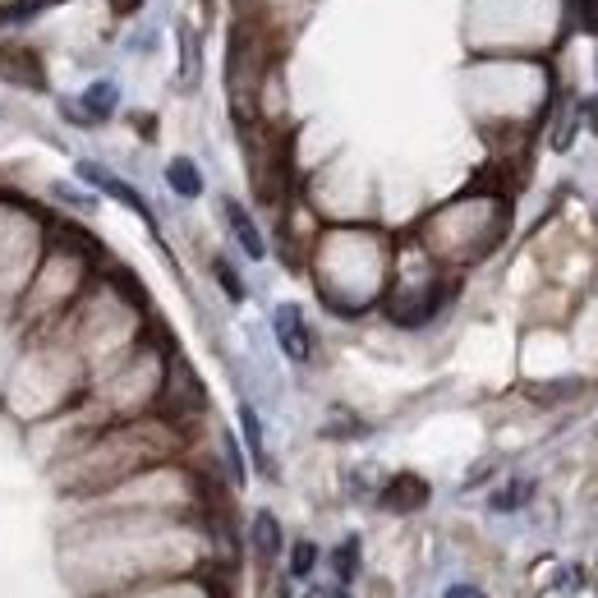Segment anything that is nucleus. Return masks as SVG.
Returning a JSON list of instances; mask_svg holds the SVG:
<instances>
[{"label":"nucleus","instance_id":"obj_1","mask_svg":"<svg viewBox=\"0 0 598 598\" xmlns=\"http://www.w3.org/2000/svg\"><path fill=\"white\" fill-rule=\"evenodd\" d=\"M79 180H83V184H92V189H102V194H107V199L124 203V207H130V212H139V216H143V222L152 226V207H148V199L139 194V189H134V184H124L120 175H111L107 166H98V162H79Z\"/></svg>","mask_w":598,"mask_h":598},{"label":"nucleus","instance_id":"obj_2","mask_svg":"<svg viewBox=\"0 0 598 598\" xmlns=\"http://www.w3.org/2000/svg\"><path fill=\"white\" fill-rule=\"evenodd\" d=\"M272 332H276V341H281V351H286L295 364H304V359L313 355V336H308L304 313H300L295 304H281V308L272 313Z\"/></svg>","mask_w":598,"mask_h":598},{"label":"nucleus","instance_id":"obj_3","mask_svg":"<svg viewBox=\"0 0 598 598\" xmlns=\"http://www.w3.org/2000/svg\"><path fill=\"white\" fill-rule=\"evenodd\" d=\"M437 304H443V291H437V286H424L415 295H401V300H392V323L419 327V323H428L437 313Z\"/></svg>","mask_w":598,"mask_h":598},{"label":"nucleus","instance_id":"obj_4","mask_svg":"<svg viewBox=\"0 0 598 598\" xmlns=\"http://www.w3.org/2000/svg\"><path fill=\"white\" fill-rule=\"evenodd\" d=\"M428 501V484L419 475H396L387 488H383V507L396 511V516H411Z\"/></svg>","mask_w":598,"mask_h":598},{"label":"nucleus","instance_id":"obj_5","mask_svg":"<svg viewBox=\"0 0 598 598\" xmlns=\"http://www.w3.org/2000/svg\"><path fill=\"white\" fill-rule=\"evenodd\" d=\"M79 120H88V124H102V120H111L115 115V107H120V88L111 83V79H98V83H88L83 88V98H79Z\"/></svg>","mask_w":598,"mask_h":598},{"label":"nucleus","instance_id":"obj_6","mask_svg":"<svg viewBox=\"0 0 598 598\" xmlns=\"http://www.w3.org/2000/svg\"><path fill=\"white\" fill-rule=\"evenodd\" d=\"M222 212H226V226H231V235L240 240L244 254H249V259H263V254H267V244H263V235H259V226H254V216H249L235 199H226Z\"/></svg>","mask_w":598,"mask_h":598},{"label":"nucleus","instance_id":"obj_7","mask_svg":"<svg viewBox=\"0 0 598 598\" xmlns=\"http://www.w3.org/2000/svg\"><path fill=\"white\" fill-rule=\"evenodd\" d=\"M166 184L175 189L180 199H199L203 194V175H199V166L189 162V156H175V162L166 166Z\"/></svg>","mask_w":598,"mask_h":598},{"label":"nucleus","instance_id":"obj_8","mask_svg":"<svg viewBox=\"0 0 598 598\" xmlns=\"http://www.w3.org/2000/svg\"><path fill=\"white\" fill-rule=\"evenodd\" d=\"M254 548H259L263 561H272V557L281 553V525H276L272 511H259V516H254Z\"/></svg>","mask_w":598,"mask_h":598},{"label":"nucleus","instance_id":"obj_9","mask_svg":"<svg viewBox=\"0 0 598 598\" xmlns=\"http://www.w3.org/2000/svg\"><path fill=\"white\" fill-rule=\"evenodd\" d=\"M180 47H184V70H180V88H194L199 83V33L194 28H180Z\"/></svg>","mask_w":598,"mask_h":598},{"label":"nucleus","instance_id":"obj_10","mask_svg":"<svg viewBox=\"0 0 598 598\" xmlns=\"http://www.w3.org/2000/svg\"><path fill=\"white\" fill-rule=\"evenodd\" d=\"M240 424H244V443H249V452H254V460L267 465V456H263V424L254 415V405H240Z\"/></svg>","mask_w":598,"mask_h":598},{"label":"nucleus","instance_id":"obj_11","mask_svg":"<svg viewBox=\"0 0 598 598\" xmlns=\"http://www.w3.org/2000/svg\"><path fill=\"white\" fill-rule=\"evenodd\" d=\"M332 566H336V576H341V580H355V571H359V539H345V544L336 548Z\"/></svg>","mask_w":598,"mask_h":598},{"label":"nucleus","instance_id":"obj_12","mask_svg":"<svg viewBox=\"0 0 598 598\" xmlns=\"http://www.w3.org/2000/svg\"><path fill=\"white\" fill-rule=\"evenodd\" d=\"M313 561H318V548H313V544H295V557H291V576H308L313 571Z\"/></svg>","mask_w":598,"mask_h":598},{"label":"nucleus","instance_id":"obj_13","mask_svg":"<svg viewBox=\"0 0 598 598\" xmlns=\"http://www.w3.org/2000/svg\"><path fill=\"white\" fill-rule=\"evenodd\" d=\"M216 276H222V286H226V295H231V300L240 304V300H244V281L235 276V267H231L226 259H216Z\"/></svg>","mask_w":598,"mask_h":598},{"label":"nucleus","instance_id":"obj_14","mask_svg":"<svg viewBox=\"0 0 598 598\" xmlns=\"http://www.w3.org/2000/svg\"><path fill=\"white\" fill-rule=\"evenodd\" d=\"M580 589H585V571H580V566H571V571L557 576V594H561V598H576Z\"/></svg>","mask_w":598,"mask_h":598},{"label":"nucleus","instance_id":"obj_15","mask_svg":"<svg viewBox=\"0 0 598 598\" xmlns=\"http://www.w3.org/2000/svg\"><path fill=\"white\" fill-rule=\"evenodd\" d=\"M576 23L585 33H598V0H576Z\"/></svg>","mask_w":598,"mask_h":598},{"label":"nucleus","instance_id":"obj_16","mask_svg":"<svg viewBox=\"0 0 598 598\" xmlns=\"http://www.w3.org/2000/svg\"><path fill=\"white\" fill-rule=\"evenodd\" d=\"M525 493H529V484H511L507 493L493 497V507H497V511H511V507H520V501H525Z\"/></svg>","mask_w":598,"mask_h":598},{"label":"nucleus","instance_id":"obj_17","mask_svg":"<svg viewBox=\"0 0 598 598\" xmlns=\"http://www.w3.org/2000/svg\"><path fill=\"white\" fill-rule=\"evenodd\" d=\"M447 598H484V594H479L475 585H452V589H447Z\"/></svg>","mask_w":598,"mask_h":598},{"label":"nucleus","instance_id":"obj_18","mask_svg":"<svg viewBox=\"0 0 598 598\" xmlns=\"http://www.w3.org/2000/svg\"><path fill=\"white\" fill-rule=\"evenodd\" d=\"M111 6H115V14H134V10L143 6V0H111Z\"/></svg>","mask_w":598,"mask_h":598},{"label":"nucleus","instance_id":"obj_19","mask_svg":"<svg viewBox=\"0 0 598 598\" xmlns=\"http://www.w3.org/2000/svg\"><path fill=\"white\" fill-rule=\"evenodd\" d=\"M308 598H351V594H345V589H313Z\"/></svg>","mask_w":598,"mask_h":598},{"label":"nucleus","instance_id":"obj_20","mask_svg":"<svg viewBox=\"0 0 598 598\" xmlns=\"http://www.w3.org/2000/svg\"><path fill=\"white\" fill-rule=\"evenodd\" d=\"M585 111H589V124H594V134H598V102L589 98V102H585Z\"/></svg>","mask_w":598,"mask_h":598}]
</instances>
